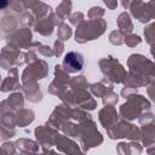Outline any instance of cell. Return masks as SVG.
<instances>
[{
    "label": "cell",
    "instance_id": "6da1fadb",
    "mask_svg": "<svg viewBox=\"0 0 155 155\" xmlns=\"http://www.w3.org/2000/svg\"><path fill=\"white\" fill-rule=\"evenodd\" d=\"M64 65L67 68V70L69 71H78L81 70L82 65H84V59L80 53L76 52H70L65 56L64 58Z\"/></svg>",
    "mask_w": 155,
    "mask_h": 155
}]
</instances>
